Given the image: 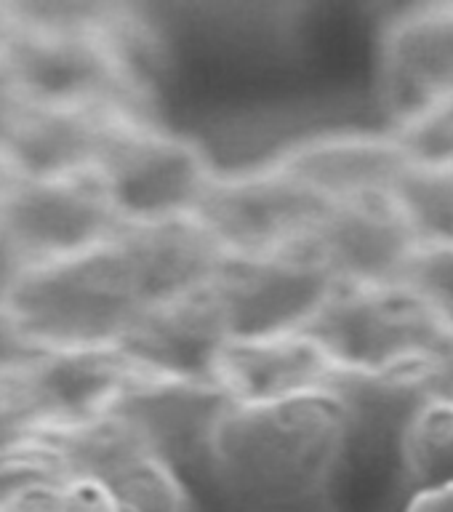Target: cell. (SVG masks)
I'll use <instances>...</instances> for the list:
<instances>
[{
	"label": "cell",
	"mask_w": 453,
	"mask_h": 512,
	"mask_svg": "<svg viewBox=\"0 0 453 512\" xmlns=\"http://www.w3.org/2000/svg\"><path fill=\"white\" fill-rule=\"evenodd\" d=\"M11 11L14 35L3 62L27 104L134 110V67L99 8L11 6Z\"/></svg>",
	"instance_id": "obj_1"
},
{
	"label": "cell",
	"mask_w": 453,
	"mask_h": 512,
	"mask_svg": "<svg viewBox=\"0 0 453 512\" xmlns=\"http://www.w3.org/2000/svg\"><path fill=\"white\" fill-rule=\"evenodd\" d=\"M8 307L24 331L51 350L118 344L144 299L126 251L112 238L83 254L32 264Z\"/></svg>",
	"instance_id": "obj_2"
},
{
	"label": "cell",
	"mask_w": 453,
	"mask_h": 512,
	"mask_svg": "<svg viewBox=\"0 0 453 512\" xmlns=\"http://www.w3.org/2000/svg\"><path fill=\"white\" fill-rule=\"evenodd\" d=\"M302 334L336 366L387 368L435 358L453 326L414 283H339Z\"/></svg>",
	"instance_id": "obj_3"
},
{
	"label": "cell",
	"mask_w": 453,
	"mask_h": 512,
	"mask_svg": "<svg viewBox=\"0 0 453 512\" xmlns=\"http://www.w3.org/2000/svg\"><path fill=\"white\" fill-rule=\"evenodd\" d=\"M104 192L126 224L195 216L219 174L198 142L120 112L96 163Z\"/></svg>",
	"instance_id": "obj_4"
},
{
	"label": "cell",
	"mask_w": 453,
	"mask_h": 512,
	"mask_svg": "<svg viewBox=\"0 0 453 512\" xmlns=\"http://www.w3.org/2000/svg\"><path fill=\"white\" fill-rule=\"evenodd\" d=\"M211 283L232 339L302 331L339 286L310 238L259 254H227Z\"/></svg>",
	"instance_id": "obj_5"
},
{
	"label": "cell",
	"mask_w": 453,
	"mask_h": 512,
	"mask_svg": "<svg viewBox=\"0 0 453 512\" xmlns=\"http://www.w3.org/2000/svg\"><path fill=\"white\" fill-rule=\"evenodd\" d=\"M70 480H91L112 494L123 512H184L187 499L174 467L126 416H96L40 432Z\"/></svg>",
	"instance_id": "obj_6"
},
{
	"label": "cell",
	"mask_w": 453,
	"mask_h": 512,
	"mask_svg": "<svg viewBox=\"0 0 453 512\" xmlns=\"http://www.w3.org/2000/svg\"><path fill=\"white\" fill-rule=\"evenodd\" d=\"M347 443L344 416L328 395L235 406L216 427L208 454L246 478H296L299 464H326Z\"/></svg>",
	"instance_id": "obj_7"
},
{
	"label": "cell",
	"mask_w": 453,
	"mask_h": 512,
	"mask_svg": "<svg viewBox=\"0 0 453 512\" xmlns=\"http://www.w3.org/2000/svg\"><path fill=\"white\" fill-rule=\"evenodd\" d=\"M331 206L278 163H270L256 171L216 176L195 219L227 254H259L307 238Z\"/></svg>",
	"instance_id": "obj_8"
},
{
	"label": "cell",
	"mask_w": 453,
	"mask_h": 512,
	"mask_svg": "<svg viewBox=\"0 0 453 512\" xmlns=\"http://www.w3.org/2000/svg\"><path fill=\"white\" fill-rule=\"evenodd\" d=\"M0 222L35 264L104 246L123 230L96 168L51 179L19 176L0 203Z\"/></svg>",
	"instance_id": "obj_9"
},
{
	"label": "cell",
	"mask_w": 453,
	"mask_h": 512,
	"mask_svg": "<svg viewBox=\"0 0 453 512\" xmlns=\"http://www.w3.org/2000/svg\"><path fill=\"white\" fill-rule=\"evenodd\" d=\"M307 238L339 283H403L424 248L395 192L334 203Z\"/></svg>",
	"instance_id": "obj_10"
},
{
	"label": "cell",
	"mask_w": 453,
	"mask_h": 512,
	"mask_svg": "<svg viewBox=\"0 0 453 512\" xmlns=\"http://www.w3.org/2000/svg\"><path fill=\"white\" fill-rule=\"evenodd\" d=\"M232 331L214 283L147 304L120 336V350L152 374L216 379Z\"/></svg>",
	"instance_id": "obj_11"
},
{
	"label": "cell",
	"mask_w": 453,
	"mask_h": 512,
	"mask_svg": "<svg viewBox=\"0 0 453 512\" xmlns=\"http://www.w3.org/2000/svg\"><path fill=\"white\" fill-rule=\"evenodd\" d=\"M144 374L120 344L51 347L14 379L46 416L48 427L78 424L110 414Z\"/></svg>",
	"instance_id": "obj_12"
},
{
	"label": "cell",
	"mask_w": 453,
	"mask_h": 512,
	"mask_svg": "<svg viewBox=\"0 0 453 512\" xmlns=\"http://www.w3.org/2000/svg\"><path fill=\"white\" fill-rule=\"evenodd\" d=\"M382 99L395 126L453 96V3L408 8L382 40Z\"/></svg>",
	"instance_id": "obj_13"
},
{
	"label": "cell",
	"mask_w": 453,
	"mask_h": 512,
	"mask_svg": "<svg viewBox=\"0 0 453 512\" xmlns=\"http://www.w3.org/2000/svg\"><path fill=\"white\" fill-rule=\"evenodd\" d=\"M232 406L235 400L219 379H176L150 371L112 411L134 422L174 462V456L208 454L216 427Z\"/></svg>",
	"instance_id": "obj_14"
},
{
	"label": "cell",
	"mask_w": 453,
	"mask_h": 512,
	"mask_svg": "<svg viewBox=\"0 0 453 512\" xmlns=\"http://www.w3.org/2000/svg\"><path fill=\"white\" fill-rule=\"evenodd\" d=\"M336 363L302 331L256 339H230L216 379L238 406H270L283 400L323 395Z\"/></svg>",
	"instance_id": "obj_15"
},
{
	"label": "cell",
	"mask_w": 453,
	"mask_h": 512,
	"mask_svg": "<svg viewBox=\"0 0 453 512\" xmlns=\"http://www.w3.org/2000/svg\"><path fill=\"white\" fill-rule=\"evenodd\" d=\"M275 163L328 203L395 192L400 176L411 168L395 134L363 131L315 136L283 152Z\"/></svg>",
	"instance_id": "obj_16"
},
{
	"label": "cell",
	"mask_w": 453,
	"mask_h": 512,
	"mask_svg": "<svg viewBox=\"0 0 453 512\" xmlns=\"http://www.w3.org/2000/svg\"><path fill=\"white\" fill-rule=\"evenodd\" d=\"M118 240L134 270L144 307L208 286L227 256L195 216L126 224Z\"/></svg>",
	"instance_id": "obj_17"
},
{
	"label": "cell",
	"mask_w": 453,
	"mask_h": 512,
	"mask_svg": "<svg viewBox=\"0 0 453 512\" xmlns=\"http://www.w3.org/2000/svg\"><path fill=\"white\" fill-rule=\"evenodd\" d=\"M128 107H38L27 104L3 152L22 179H51L91 171L107 134Z\"/></svg>",
	"instance_id": "obj_18"
},
{
	"label": "cell",
	"mask_w": 453,
	"mask_h": 512,
	"mask_svg": "<svg viewBox=\"0 0 453 512\" xmlns=\"http://www.w3.org/2000/svg\"><path fill=\"white\" fill-rule=\"evenodd\" d=\"M323 395L342 411L347 438H395L400 448L408 427L432 403L427 395V360L387 368L334 366Z\"/></svg>",
	"instance_id": "obj_19"
},
{
	"label": "cell",
	"mask_w": 453,
	"mask_h": 512,
	"mask_svg": "<svg viewBox=\"0 0 453 512\" xmlns=\"http://www.w3.org/2000/svg\"><path fill=\"white\" fill-rule=\"evenodd\" d=\"M411 491L453 483V406L427 403L400 443Z\"/></svg>",
	"instance_id": "obj_20"
},
{
	"label": "cell",
	"mask_w": 453,
	"mask_h": 512,
	"mask_svg": "<svg viewBox=\"0 0 453 512\" xmlns=\"http://www.w3.org/2000/svg\"><path fill=\"white\" fill-rule=\"evenodd\" d=\"M395 198L424 248L453 246V163L435 168L411 166L400 176Z\"/></svg>",
	"instance_id": "obj_21"
},
{
	"label": "cell",
	"mask_w": 453,
	"mask_h": 512,
	"mask_svg": "<svg viewBox=\"0 0 453 512\" xmlns=\"http://www.w3.org/2000/svg\"><path fill=\"white\" fill-rule=\"evenodd\" d=\"M395 139L411 166H451L453 163V96L432 104L406 123L395 126Z\"/></svg>",
	"instance_id": "obj_22"
},
{
	"label": "cell",
	"mask_w": 453,
	"mask_h": 512,
	"mask_svg": "<svg viewBox=\"0 0 453 512\" xmlns=\"http://www.w3.org/2000/svg\"><path fill=\"white\" fill-rule=\"evenodd\" d=\"M59 480L70 478L59 456L46 446L35 443L24 448H3L0 451V512L32 488L59 483Z\"/></svg>",
	"instance_id": "obj_23"
},
{
	"label": "cell",
	"mask_w": 453,
	"mask_h": 512,
	"mask_svg": "<svg viewBox=\"0 0 453 512\" xmlns=\"http://www.w3.org/2000/svg\"><path fill=\"white\" fill-rule=\"evenodd\" d=\"M3 512H123L112 494L91 480H59L32 488Z\"/></svg>",
	"instance_id": "obj_24"
},
{
	"label": "cell",
	"mask_w": 453,
	"mask_h": 512,
	"mask_svg": "<svg viewBox=\"0 0 453 512\" xmlns=\"http://www.w3.org/2000/svg\"><path fill=\"white\" fill-rule=\"evenodd\" d=\"M48 427L46 416L30 392L11 379L0 382V451L3 448L35 446L38 435Z\"/></svg>",
	"instance_id": "obj_25"
},
{
	"label": "cell",
	"mask_w": 453,
	"mask_h": 512,
	"mask_svg": "<svg viewBox=\"0 0 453 512\" xmlns=\"http://www.w3.org/2000/svg\"><path fill=\"white\" fill-rule=\"evenodd\" d=\"M408 283H414L427 299H432L453 326V246L422 248Z\"/></svg>",
	"instance_id": "obj_26"
},
{
	"label": "cell",
	"mask_w": 453,
	"mask_h": 512,
	"mask_svg": "<svg viewBox=\"0 0 453 512\" xmlns=\"http://www.w3.org/2000/svg\"><path fill=\"white\" fill-rule=\"evenodd\" d=\"M48 347L32 339L11 307H0V382L22 374L40 355H46Z\"/></svg>",
	"instance_id": "obj_27"
},
{
	"label": "cell",
	"mask_w": 453,
	"mask_h": 512,
	"mask_svg": "<svg viewBox=\"0 0 453 512\" xmlns=\"http://www.w3.org/2000/svg\"><path fill=\"white\" fill-rule=\"evenodd\" d=\"M32 259L14 240V235L0 222V307H8L14 299L16 288L22 286L27 272L32 270Z\"/></svg>",
	"instance_id": "obj_28"
},
{
	"label": "cell",
	"mask_w": 453,
	"mask_h": 512,
	"mask_svg": "<svg viewBox=\"0 0 453 512\" xmlns=\"http://www.w3.org/2000/svg\"><path fill=\"white\" fill-rule=\"evenodd\" d=\"M24 110H27V99H24L19 86L11 78L6 62L0 59V150L6 147L8 136L16 128Z\"/></svg>",
	"instance_id": "obj_29"
},
{
	"label": "cell",
	"mask_w": 453,
	"mask_h": 512,
	"mask_svg": "<svg viewBox=\"0 0 453 512\" xmlns=\"http://www.w3.org/2000/svg\"><path fill=\"white\" fill-rule=\"evenodd\" d=\"M427 395L432 403L453 406V339L427 360Z\"/></svg>",
	"instance_id": "obj_30"
},
{
	"label": "cell",
	"mask_w": 453,
	"mask_h": 512,
	"mask_svg": "<svg viewBox=\"0 0 453 512\" xmlns=\"http://www.w3.org/2000/svg\"><path fill=\"white\" fill-rule=\"evenodd\" d=\"M406 512H453V483L438 488L416 491Z\"/></svg>",
	"instance_id": "obj_31"
},
{
	"label": "cell",
	"mask_w": 453,
	"mask_h": 512,
	"mask_svg": "<svg viewBox=\"0 0 453 512\" xmlns=\"http://www.w3.org/2000/svg\"><path fill=\"white\" fill-rule=\"evenodd\" d=\"M16 179H19V174H16L14 163L8 160L6 152L0 150V203H3V198L8 195V190L14 187Z\"/></svg>",
	"instance_id": "obj_32"
},
{
	"label": "cell",
	"mask_w": 453,
	"mask_h": 512,
	"mask_svg": "<svg viewBox=\"0 0 453 512\" xmlns=\"http://www.w3.org/2000/svg\"><path fill=\"white\" fill-rule=\"evenodd\" d=\"M11 35H14V11L6 3H0V59L6 54Z\"/></svg>",
	"instance_id": "obj_33"
}]
</instances>
